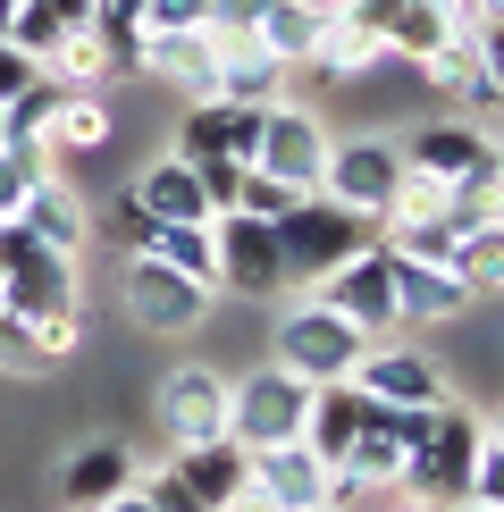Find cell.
Here are the masks:
<instances>
[{
  "label": "cell",
  "mask_w": 504,
  "mask_h": 512,
  "mask_svg": "<svg viewBox=\"0 0 504 512\" xmlns=\"http://www.w3.org/2000/svg\"><path fill=\"white\" fill-rule=\"evenodd\" d=\"M479 437H488V412H471L462 395H446L429 412V429H420V445H404V496H420V504H462L471 496V462H479Z\"/></svg>",
  "instance_id": "6da1fadb"
},
{
  "label": "cell",
  "mask_w": 504,
  "mask_h": 512,
  "mask_svg": "<svg viewBox=\"0 0 504 512\" xmlns=\"http://www.w3.org/2000/svg\"><path fill=\"white\" fill-rule=\"evenodd\" d=\"M269 227H278V252H286V286H320L328 269H345L353 252L378 244V219H362V210H345L328 194H303L286 219H269Z\"/></svg>",
  "instance_id": "7a4b0ae2"
},
{
  "label": "cell",
  "mask_w": 504,
  "mask_h": 512,
  "mask_svg": "<svg viewBox=\"0 0 504 512\" xmlns=\"http://www.w3.org/2000/svg\"><path fill=\"white\" fill-rule=\"evenodd\" d=\"M370 336L353 328L345 311H328L320 294H303V303L278 311V336H269V361L294 370L303 387H336V378H353V361H362Z\"/></svg>",
  "instance_id": "3957f363"
},
{
  "label": "cell",
  "mask_w": 504,
  "mask_h": 512,
  "mask_svg": "<svg viewBox=\"0 0 504 512\" xmlns=\"http://www.w3.org/2000/svg\"><path fill=\"white\" fill-rule=\"evenodd\" d=\"M84 286H76V261L51 244H34L17 219H0V311L17 319H42V311H76Z\"/></svg>",
  "instance_id": "277c9868"
},
{
  "label": "cell",
  "mask_w": 504,
  "mask_h": 512,
  "mask_svg": "<svg viewBox=\"0 0 504 512\" xmlns=\"http://www.w3.org/2000/svg\"><path fill=\"white\" fill-rule=\"evenodd\" d=\"M118 303H126V319H135L143 336H194L202 319H210V303H219V294H210V286H194L185 269L152 261V252H135V261H126Z\"/></svg>",
  "instance_id": "5b68a950"
},
{
  "label": "cell",
  "mask_w": 504,
  "mask_h": 512,
  "mask_svg": "<svg viewBox=\"0 0 504 512\" xmlns=\"http://www.w3.org/2000/svg\"><path fill=\"white\" fill-rule=\"evenodd\" d=\"M303 412H311V387L294 370H252L227 387V437L244 445V454H261V445H286V437H303Z\"/></svg>",
  "instance_id": "8992f818"
},
{
  "label": "cell",
  "mask_w": 504,
  "mask_h": 512,
  "mask_svg": "<svg viewBox=\"0 0 504 512\" xmlns=\"http://www.w3.org/2000/svg\"><path fill=\"white\" fill-rule=\"evenodd\" d=\"M210 244H219V294H244V303H278L286 286V252L269 219H244V210H219L210 219Z\"/></svg>",
  "instance_id": "52a82bcc"
},
{
  "label": "cell",
  "mask_w": 504,
  "mask_h": 512,
  "mask_svg": "<svg viewBox=\"0 0 504 512\" xmlns=\"http://www.w3.org/2000/svg\"><path fill=\"white\" fill-rule=\"evenodd\" d=\"M395 177H404V143L395 135H328V168H320V194L378 219V202L395 194Z\"/></svg>",
  "instance_id": "ba28073f"
},
{
  "label": "cell",
  "mask_w": 504,
  "mask_h": 512,
  "mask_svg": "<svg viewBox=\"0 0 504 512\" xmlns=\"http://www.w3.org/2000/svg\"><path fill=\"white\" fill-rule=\"evenodd\" d=\"M261 177L294 185V194H320V168H328V126L311 110H294V101H269L261 110V143H252V160Z\"/></svg>",
  "instance_id": "9c48e42d"
},
{
  "label": "cell",
  "mask_w": 504,
  "mask_h": 512,
  "mask_svg": "<svg viewBox=\"0 0 504 512\" xmlns=\"http://www.w3.org/2000/svg\"><path fill=\"white\" fill-rule=\"evenodd\" d=\"M353 387L370 403H395V412H429V403H446V370H437V353L420 345H395V336H370L362 361H353Z\"/></svg>",
  "instance_id": "30bf717a"
},
{
  "label": "cell",
  "mask_w": 504,
  "mask_h": 512,
  "mask_svg": "<svg viewBox=\"0 0 504 512\" xmlns=\"http://www.w3.org/2000/svg\"><path fill=\"white\" fill-rule=\"evenodd\" d=\"M152 412H160L168 454H185V445H210V437H227V378H219V370H202V361H185V370H168V378H160Z\"/></svg>",
  "instance_id": "8fae6325"
},
{
  "label": "cell",
  "mask_w": 504,
  "mask_h": 512,
  "mask_svg": "<svg viewBox=\"0 0 504 512\" xmlns=\"http://www.w3.org/2000/svg\"><path fill=\"white\" fill-rule=\"evenodd\" d=\"M126 76L160 84V93H177V101H210V93H219V51H210V34H143L135 26Z\"/></svg>",
  "instance_id": "7c38bea8"
},
{
  "label": "cell",
  "mask_w": 504,
  "mask_h": 512,
  "mask_svg": "<svg viewBox=\"0 0 504 512\" xmlns=\"http://www.w3.org/2000/svg\"><path fill=\"white\" fill-rule=\"evenodd\" d=\"M320 303L345 311L362 336H395V261H387V244H370V252H353L345 269H328Z\"/></svg>",
  "instance_id": "4fadbf2b"
},
{
  "label": "cell",
  "mask_w": 504,
  "mask_h": 512,
  "mask_svg": "<svg viewBox=\"0 0 504 512\" xmlns=\"http://www.w3.org/2000/svg\"><path fill=\"white\" fill-rule=\"evenodd\" d=\"M395 143H404V168H420V177H437V185L471 177V168L496 152V135H488L479 118H462V110L429 118V126H412V135H395Z\"/></svg>",
  "instance_id": "5bb4252c"
},
{
  "label": "cell",
  "mask_w": 504,
  "mask_h": 512,
  "mask_svg": "<svg viewBox=\"0 0 504 512\" xmlns=\"http://www.w3.org/2000/svg\"><path fill=\"white\" fill-rule=\"evenodd\" d=\"M244 496H261L269 512H311V504H328V462L311 454L303 437L261 445V454H252V487H244Z\"/></svg>",
  "instance_id": "9a60e30c"
},
{
  "label": "cell",
  "mask_w": 504,
  "mask_h": 512,
  "mask_svg": "<svg viewBox=\"0 0 504 512\" xmlns=\"http://www.w3.org/2000/svg\"><path fill=\"white\" fill-rule=\"evenodd\" d=\"M353 17H362V26H378L387 59H412V68L462 34V17H446L437 0H353Z\"/></svg>",
  "instance_id": "2e32d148"
},
{
  "label": "cell",
  "mask_w": 504,
  "mask_h": 512,
  "mask_svg": "<svg viewBox=\"0 0 504 512\" xmlns=\"http://www.w3.org/2000/svg\"><path fill=\"white\" fill-rule=\"evenodd\" d=\"M126 194H135V202H143V219H160V227H202V219H219V210H210V194H202V168L185 160V152L143 160Z\"/></svg>",
  "instance_id": "e0dca14e"
},
{
  "label": "cell",
  "mask_w": 504,
  "mask_h": 512,
  "mask_svg": "<svg viewBox=\"0 0 504 512\" xmlns=\"http://www.w3.org/2000/svg\"><path fill=\"white\" fill-rule=\"evenodd\" d=\"M252 143H261V110H244V101H185L177 118V152L185 160H252Z\"/></svg>",
  "instance_id": "ac0fdd59"
},
{
  "label": "cell",
  "mask_w": 504,
  "mask_h": 512,
  "mask_svg": "<svg viewBox=\"0 0 504 512\" xmlns=\"http://www.w3.org/2000/svg\"><path fill=\"white\" fill-rule=\"evenodd\" d=\"M395 261V252H387ZM471 311V286L437 261H395V328H454Z\"/></svg>",
  "instance_id": "d6986e66"
},
{
  "label": "cell",
  "mask_w": 504,
  "mask_h": 512,
  "mask_svg": "<svg viewBox=\"0 0 504 512\" xmlns=\"http://www.w3.org/2000/svg\"><path fill=\"white\" fill-rule=\"evenodd\" d=\"M311 76H328V84H370L378 68H387V42H378V26H362L353 9H336L320 17V34H311V59H303Z\"/></svg>",
  "instance_id": "ffe728a7"
},
{
  "label": "cell",
  "mask_w": 504,
  "mask_h": 512,
  "mask_svg": "<svg viewBox=\"0 0 504 512\" xmlns=\"http://www.w3.org/2000/svg\"><path fill=\"white\" fill-rule=\"evenodd\" d=\"M202 34H210V51H219V101L269 110V101H278V84H286L294 68H278V59H269L252 34H227V26H202Z\"/></svg>",
  "instance_id": "44dd1931"
},
{
  "label": "cell",
  "mask_w": 504,
  "mask_h": 512,
  "mask_svg": "<svg viewBox=\"0 0 504 512\" xmlns=\"http://www.w3.org/2000/svg\"><path fill=\"white\" fill-rule=\"evenodd\" d=\"M110 135H118V110L101 93H59L51 118H42V152L51 160H93V152H110Z\"/></svg>",
  "instance_id": "7402d4cb"
},
{
  "label": "cell",
  "mask_w": 504,
  "mask_h": 512,
  "mask_svg": "<svg viewBox=\"0 0 504 512\" xmlns=\"http://www.w3.org/2000/svg\"><path fill=\"white\" fill-rule=\"evenodd\" d=\"M135 445H118V437H93V445H76L68 454V471H59V504H110L135 487Z\"/></svg>",
  "instance_id": "603a6c76"
},
{
  "label": "cell",
  "mask_w": 504,
  "mask_h": 512,
  "mask_svg": "<svg viewBox=\"0 0 504 512\" xmlns=\"http://www.w3.org/2000/svg\"><path fill=\"white\" fill-rule=\"evenodd\" d=\"M362 420H370V395L353 387V378H336V387H311V412H303V445L328 462H345L353 454V437H362Z\"/></svg>",
  "instance_id": "cb8c5ba5"
},
{
  "label": "cell",
  "mask_w": 504,
  "mask_h": 512,
  "mask_svg": "<svg viewBox=\"0 0 504 512\" xmlns=\"http://www.w3.org/2000/svg\"><path fill=\"white\" fill-rule=\"evenodd\" d=\"M420 76H429V84H437V93L454 101L462 118H488V110H504V84H496L488 68H479L471 34H454L446 51H429V59H420Z\"/></svg>",
  "instance_id": "d4e9b609"
},
{
  "label": "cell",
  "mask_w": 504,
  "mask_h": 512,
  "mask_svg": "<svg viewBox=\"0 0 504 512\" xmlns=\"http://www.w3.org/2000/svg\"><path fill=\"white\" fill-rule=\"evenodd\" d=\"M17 227H26L34 244H51V252H68V261H76L84 244H93V210H84V194H76L68 177H51V185H34V202L17 210Z\"/></svg>",
  "instance_id": "484cf974"
},
{
  "label": "cell",
  "mask_w": 504,
  "mask_h": 512,
  "mask_svg": "<svg viewBox=\"0 0 504 512\" xmlns=\"http://www.w3.org/2000/svg\"><path fill=\"white\" fill-rule=\"evenodd\" d=\"M42 76H51L59 93H101V84H110V76H126V68H118V51H110V42H101V26L84 17L76 34H59L51 51H42Z\"/></svg>",
  "instance_id": "4316f807"
},
{
  "label": "cell",
  "mask_w": 504,
  "mask_h": 512,
  "mask_svg": "<svg viewBox=\"0 0 504 512\" xmlns=\"http://www.w3.org/2000/svg\"><path fill=\"white\" fill-rule=\"evenodd\" d=\"M168 462H177V471H185V487H194V496H202L210 512H219V504H236L244 487H252V454H244L236 437H210V445H185V454H168Z\"/></svg>",
  "instance_id": "83f0119b"
},
{
  "label": "cell",
  "mask_w": 504,
  "mask_h": 512,
  "mask_svg": "<svg viewBox=\"0 0 504 512\" xmlns=\"http://www.w3.org/2000/svg\"><path fill=\"white\" fill-rule=\"evenodd\" d=\"M320 17H328V9H311V0H269V9L252 17V42H261L278 68H303V59H311V34H320Z\"/></svg>",
  "instance_id": "f1b7e54d"
},
{
  "label": "cell",
  "mask_w": 504,
  "mask_h": 512,
  "mask_svg": "<svg viewBox=\"0 0 504 512\" xmlns=\"http://www.w3.org/2000/svg\"><path fill=\"white\" fill-rule=\"evenodd\" d=\"M454 277L471 286V303H504V219L454 236Z\"/></svg>",
  "instance_id": "f546056e"
},
{
  "label": "cell",
  "mask_w": 504,
  "mask_h": 512,
  "mask_svg": "<svg viewBox=\"0 0 504 512\" xmlns=\"http://www.w3.org/2000/svg\"><path fill=\"white\" fill-rule=\"evenodd\" d=\"M84 17H93V0H17V17H9V42H17V51H26L34 68H42V51H51L59 34H76Z\"/></svg>",
  "instance_id": "4dcf8cb0"
},
{
  "label": "cell",
  "mask_w": 504,
  "mask_h": 512,
  "mask_svg": "<svg viewBox=\"0 0 504 512\" xmlns=\"http://www.w3.org/2000/svg\"><path fill=\"white\" fill-rule=\"evenodd\" d=\"M59 160L42 152V135H9L0 143V219H17V210L34 202V185H51Z\"/></svg>",
  "instance_id": "1f68e13d"
},
{
  "label": "cell",
  "mask_w": 504,
  "mask_h": 512,
  "mask_svg": "<svg viewBox=\"0 0 504 512\" xmlns=\"http://www.w3.org/2000/svg\"><path fill=\"white\" fill-rule=\"evenodd\" d=\"M496 219H504V168H496V152H488L471 177L446 185V227L462 236V227H496Z\"/></svg>",
  "instance_id": "d6a6232c"
},
{
  "label": "cell",
  "mask_w": 504,
  "mask_h": 512,
  "mask_svg": "<svg viewBox=\"0 0 504 512\" xmlns=\"http://www.w3.org/2000/svg\"><path fill=\"white\" fill-rule=\"evenodd\" d=\"M143 252H152V261H168V269H185L194 286L219 294V244H210V219H202V227H152V236H143Z\"/></svg>",
  "instance_id": "836d02e7"
},
{
  "label": "cell",
  "mask_w": 504,
  "mask_h": 512,
  "mask_svg": "<svg viewBox=\"0 0 504 512\" xmlns=\"http://www.w3.org/2000/svg\"><path fill=\"white\" fill-rule=\"evenodd\" d=\"M429 219H446V185L420 177V168H404V177H395V194L378 202V236H387V227H429Z\"/></svg>",
  "instance_id": "e575fe53"
},
{
  "label": "cell",
  "mask_w": 504,
  "mask_h": 512,
  "mask_svg": "<svg viewBox=\"0 0 504 512\" xmlns=\"http://www.w3.org/2000/svg\"><path fill=\"white\" fill-rule=\"evenodd\" d=\"M26 328H34L42 370H59V361H76V353H84V303H76V311H42V319H26Z\"/></svg>",
  "instance_id": "d590c367"
},
{
  "label": "cell",
  "mask_w": 504,
  "mask_h": 512,
  "mask_svg": "<svg viewBox=\"0 0 504 512\" xmlns=\"http://www.w3.org/2000/svg\"><path fill=\"white\" fill-rule=\"evenodd\" d=\"M378 244H387L395 261H437V269H454V227H446V219H429V227H387Z\"/></svg>",
  "instance_id": "8d00e7d4"
},
{
  "label": "cell",
  "mask_w": 504,
  "mask_h": 512,
  "mask_svg": "<svg viewBox=\"0 0 504 512\" xmlns=\"http://www.w3.org/2000/svg\"><path fill=\"white\" fill-rule=\"evenodd\" d=\"M294 202H303V194H294V185L261 177V168H244V177H236V202H227V210H244V219H286Z\"/></svg>",
  "instance_id": "74e56055"
},
{
  "label": "cell",
  "mask_w": 504,
  "mask_h": 512,
  "mask_svg": "<svg viewBox=\"0 0 504 512\" xmlns=\"http://www.w3.org/2000/svg\"><path fill=\"white\" fill-rule=\"evenodd\" d=\"M135 26L143 34H202L210 26V0H143Z\"/></svg>",
  "instance_id": "f35d334b"
},
{
  "label": "cell",
  "mask_w": 504,
  "mask_h": 512,
  "mask_svg": "<svg viewBox=\"0 0 504 512\" xmlns=\"http://www.w3.org/2000/svg\"><path fill=\"white\" fill-rule=\"evenodd\" d=\"M0 378H42V353H34V328L17 311H0Z\"/></svg>",
  "instance_id": "ab89813d"
},
{
  "label": "cell",
  "mask_w": 504,
  "mask_h": 512,
  "mask_svg": "<svg viewBox=\"0 0 504 512\" xmlns=\"http://www.w3.org/2000/svg\"><path fill=\"white\" fill-rule=\"evenodd\" d=\"M462 34H471L479 68H488V76L504 84V9H488V0H479V9H471V26H462Z\"/></svg>",
  "instance_id": "60d3db41"
},
{
  "label": "cell",
  "mask_w": 504,
  "mask_h": 512,
  "mask_svg": "<svg viewBox=\"0 0 504 512\" xmlns=\"http://www.w3.org/2000/svg\"><path fill=\"white\" fill-rule=\"evenodd\" d=\"M462 504H488V512H504V445L496 437H479V462H471V496Z\"/></svg>",
  "instance_id": "b9f144b4"
},
{
  "label": "cell",
  "mask_w": 504,
  "mask_h": 512,
  "mask_svg": "<svg viewBox=\"0 0 504 512\" xmlns=\"http://www.w3.org/2000/svg\"><path fill=\"white\" fill-rule=\"evenodd\" d=\"M51 101H59V84H51V76H34L26 93H9V135H42V118H51Z\"/></svg>",
  "instance_id": "7bdbcfd3"
},
{
  "label": "cell",
  "mask_w": 504,
  "mask_h": 512,
  "mask_svg": "<svg viewBox=\"0 0 504 512\" xmlns=\"http://www.w3.org/2000/svg\"><path fill=\"white\" fill-rule=\"evenodd\" d=\"M152 227H160V219H143V202H135V194H118V202H110V236H118L126 252H143V236H152Z\"/></svg>",
  "instance_id": "ee69618b"
},
{
  "label": "cell",
  "mask_w": 504,
  "mask_h": 512,
  "mask_svg": "<svg viewBox=\"0 0 504 512\" xmlns=\"http://www.w3.org/2000/svg\"><path fill=\"white\" fill-rule=\"evenodd\" d=\"M34 76H42V68H34V59H26V51H17V42H9V34H0V101H9V93H26V84H34Z\"/></svg>",
  "instance_id": "f6af8a7d"
},
{
  "label": "cell",
  "mask_w": 504,
  "mask_h": 512,
  "mask_svg": "<svg viewBox=\"0 0 504 512\" xmlns=\"http://www.w3.org/2000/svg\"><path fill=\"white\" fill-rule=\"evenodd\" d=\"M269 0H210V26H227V34H252V17H261Z\"/></svg>",
  "instance_id": "bcb514c9"
},
{
  "label": "cell",
  "mask_w": 504,
  "mask_h": 512,
  "mask_svg": "<svg viewBox=\"0 0 504 512\" xmlns=\"http://www.w3.org/2000/svg\"><path fill=\"white\" fill-rule=\"evenodd\" d=\"M143 0H93V17H135Z\"/></svg>",
  "instance_id": "7dc6e473"
},
{
  "label": "cell",
  "mask_w": 504,
  "mask_h": 512,
  "mask_svg": "<svg viewBox=\"0 0 504 512\" xmlns=\"http://www.w3.org/2000/svg\"><path fill=\"white\" fill-rule=\"evenodd\" d=\"M488 437H496V445H504V403H496V412H488Z\"/></svg>",
  "instance_id": "c3c4849f"
},
{
  "label": "cell",
  "mask_w": 504,
  "mask_h": 512,
  "mask_svg": "<svg viewBox=\"0 0 504 512\" xmlns=\"http://www.w3.org/2000/svg\"><path fill=\"white\" fill-rule=\"evenodd\" d=\"M311 9H328V17H336V9H353V0H311Z\"/></svg>",
  "instance_id": "681fc988"
},
{
  "label": "cell",
  "mask_w": 504,
  "mask_h": 512,
  "mask_svg": "<svg viewBox=\"0 0 504 512\" xmlns=\"http://www.w3.org/2000/svg\"><path fill=\"white\" fill-rule=\"evenodd\" d=\"M9 17H17V0H0V34H9Z\"/></svg>",
  "instance_id": "f907efd6"
},
{
  "label": "cell",
  "mask_w": 504,
  "mask_h": 512,
  "mask_svg": "<svg viewBox=\"0 0 504 512\" xmlns=\"http://www.w3.org/2000/svg\"><path fill=\"white\" fill-rule=\"evenodd\" d=\"M0 143H9V101H0Z\"/></svg>",
  "instance_id": "816d5d0a"
},
{
  "label": "cell",
  "mask_w": 504,
  "mask_h": 512,
  "mask_svg": "<svg viewBox=\"0 0 504 512\" xmlns=\"http://www.w3.org/2000/svg\"><path fill=\"white\" fill-rule=\"evenodd\" d=\"M59 512H93V504H59Z\"/></svg>",
  "instance_id": "f5cc1de1"
},
{
  "label": "cell",
  "mask_w": 504,
  "mask_h": 512,
  "mask_svg": "<svg viewBox=\"0 0 504 512\" xmlns=\"http://www.w3.org/2000/svg\"><path fill=\"white\" fill-rule=\"evenodd\" d=\"M454 512H488V504H454Z\"/></svg>",
  "instance_id": "db71d44e"
},
{
  "label": "cell",
  "mask_w": 504,
  "mask_h": 512,
  "mask_svg": "<svg viewBox=\"0 0 504 512\" xmlns=\"http://www.w3.org/2000/svg\"><path fill=\"white\" fill-rule=\"evenodd\" d=\"M496 168H504V143H496Z\"/></svg>",
  "instance_id": "11a10c76"
},
{
  "label": "cell",
  "mask_w": 504,
  "mask_h": 512,
  "mask_svg": "<svg viewBox=\"0 0 504 512\" xmlns=\"http://www.w3.org/2000/svg\"><path fill=\"white\" fill-rule=\"evenodd\" d=\"M311 512H328V504H311Z\"/></svg>",
  "instance_id": "9f6ffc18"
}]
</instances>
